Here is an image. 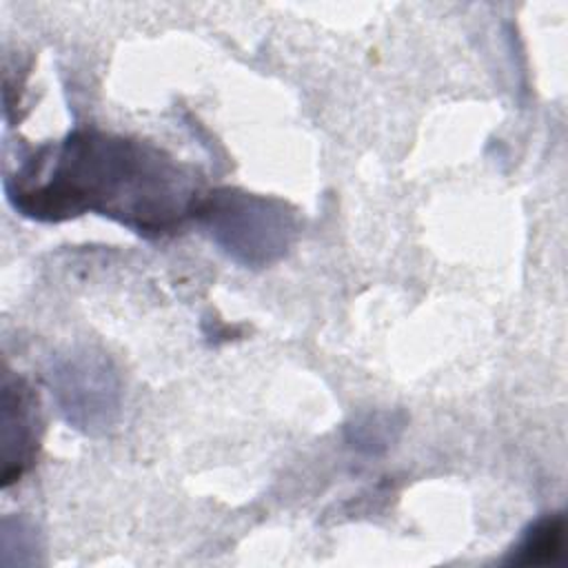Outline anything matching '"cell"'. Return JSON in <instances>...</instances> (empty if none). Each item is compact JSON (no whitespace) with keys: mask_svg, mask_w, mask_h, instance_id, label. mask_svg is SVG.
Segmentation results:
<instances>
[{"mask_svg":"<svg viewBox=\"0 0 568 568\" xmlns=\"http://www.w3.org/2000/svg\"><path fill=\"white\" fill-rule=\"evenodd\" d=\"M47 382L64 422L87 435L109 430L120 415L122 384L104 353L80 348L51 362Z\"/></svg>","mask_w":568,"mask_h":568,"instance_id":"3","label":"cell"},{"mask_svg":"<svg viewBox=\"0 0 568 568\" xmlns=\"http://www.w3.org/2000/svg\"><path fill=\"white\" fill-rule=\"evenodd\" d=\"M406 415L402 410H368L346 424V444L362 455H384L402 435Z\"/></svg>","mask_w":568,"mask_h":568,"instance_id":"5","label":"cell"},{"mask_svg":"<svg viewBox=\"0 0 568 568\" xmlns=\"http://www.w3.org/2000/svg\"><path fill=\"white\" fill-rule=\"evenodd\" d=\"M195 220L226 257L246 268L275 264L300 233L291 204L229 186L202 195Z\"/></svg>","mask_w":568,"mask_h":568,"instance_id":"2","label":"cell"},{"mask_svg":"<svg viewBox=\"0 0 568 568\" xmlns=\"http://www.w3.org/2000/svg\"><path fill=\"white\" fill-rule=\"evenodd\" d=\"M9 204L38 222L95 213L160 237L178 231L202 200L200 178L151 142L75 129L44 144L4 178Z\"/></svg>","mask_w":568,"mask_h":568,"instance_id":"1","label":"cell"},{"mask_svg":"<svg viewBox=\"0 0 568 568\" xmlns=\"http://www.w3.org/2000/svg\"><path fill=\"white\" fill-rule=\"evenodd\" d=\"M564 515L559 513L537 519L524 530L519 544L508 552L504 561L517 566H537L555 561L564 548Z\"/></svg>","mask_w":568,"mask_h":568,"instance_id":"6","label":"cell"},{"mask_svg":"<svg viewBox=\"0 0 568 568\" xmlns=\"http://www.w3.org/2000/svg\"><path fill=\"white\" fill-rule=\"evenodd\" d=\"M40 444L38 397L31 386L4 371L2 377V484L20 479L33 464Z\"/></svg>","mask_w":568,"mask_h":568,"instance_id":"4","label":"cell"},{"mask_svg":"<svg viewBox=\"0 0 568 568\" xmlns=\"http://www.w3.org/2000/svg\"><path fill=\"white\" fill-rule=\"evenodd\" d=\"M20 552H36L38 546V530L22 517H4L2 521V557L11 550Z\"/></svg>","mask_w":568,"mask_h":568,"instance_id":"7","label":"cell"}]
</instances>
